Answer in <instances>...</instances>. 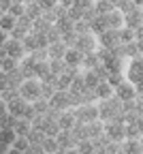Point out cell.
Returning a JSON list of instances; mask_svg holds the SVG:
<instances>
[{
    "label": "cell",
    "mask_w": 143,
    "mask_h": 154,
    "mask_svg": "<svg viewBox=\"0 0 143 154\" xmlns=\"http://www.w3.org/2000/svg\"><path fill=\"white\" fill-rule=\"evenodd\" d=\"M19 92H22L28 101L38 99V96H43V79H38V77H30V79H26L22 86H19Z\"/></svg>",
    "instance_id": "cell-1"
},
{
    "label": "cell",
    "mask_w": 143,
    "mask_h": 154,
    "mask_svg": "<svg viewBox=\"0 0 143 154\" xmlns=\"http://www.w3.org/2000/svg\"><path fill=\"white\" fill-rule=\"evenodd\" d=\"M77 113V120L79 122H92L96 118H100V111H98V103H84V105H77L75 107Z\"/></svg>",
    "instance_id": "cell-2"
},
{
    "label": "cell",
    "mask_w": 143,
    "mask_h": 154,
    "mask_svg": "<svg viewBox=\"0 0 143 154\" xmlns=\"http://www.w3.org/2000/svg\"><path fill=\"white\" fill-rule=\"evenodd\" d=\"M0 47L2 49H7V54L9 56H13V58H17V60H22V58L28 54L26 51V45H24V41H19V38H7V41H2L0 43Z\"/></svg>",
    "instance_id": "cell-3"
},
{
    "label": "cell",
    "mask_w": 143,
    "mask_h": 154,
    "mask_svg": "<svg viewBox=\"0 0 143 154\" xmlns=\"http://www.w3.org/2000/svg\"><path fill=\"white\" fill-rule=\"evenodd\" d=\"M126 77L130 82H141L143 79V54L137 58H130L128 60V69H126Z\"/></svg>",
    "instance_id": "cell-4"
},
{
    "label": "cell",
    "mask_w": 143,
    "mask_h": 154,
    "mask_svg": "<svg viewBox=\"0 0 143 154\" xmlns=\"http://www.w3.org/2000/svg\"><path fill=\"white\" fill-rule=\"evenodd\" d=\"M115 94L120 96L122 101H128V99H137L139 92H137V84L130 82V79H124L117 88H115Z\"/></svg>",
    "instance_id": "cell-5"
},
{
    "label": "cell",
    "mask_w": 143,
    "mask_h": 154,
    "mask_svg": "<svg viewBox=\"0 0 143 154\" xmlns=\"http://www.w3.org/2000/svg\"><path fill=\"white\" fill-rule=\"evenodd\" d=\"M28 105H30V101L26 99V96H24V94H17V96H13V99L9 101V111L19 118V116H24V113H26Z\"/></svg>",
    "instance_id": "cell-6"
},
{
    "label": "cell",
    "mask_w": 143,
    "mask_h": 154,
    "mask_svg": "<svg viewBox=\"0 0 143 154\" xmlns=\"http://www.w3.org/2000/svg\"><path fill=\"white\" fill-rule=\"evenodd\" d=\"M105 133L109 135V137H111L113 141H124V139H126V124L109 120V122H107V128H105Z\"/></svg>",
    "instance_id": "cell-7"
},
{
    "label": "cell",
    "mask_w": 143,
    "mask_h": 154,
    "mask_svg": "<svg viewBox=\"0 0 143 154\" xmlns=\"http://www.w3.org/2000/svg\"><path fill=\"white\" fill-rule=\"evenodd\" d=\"M58 122H60V126L62 128H66V131H71L79 120H77V113H75V107H68V109H64L62 111V116L58 118Z\"/></svg>",
    "instance_id": "cell-8"
},
{
    "label": "cell",
    "mask_w": 143,
    "mask_h": 154,
    "mask_svg": "<svg viewBox=\"0 0 143 154\" xmlns=\"http://www.w3.org/2000/svg\"><path fill=\"white\" fill-rule=\"evenodd\" d=\"M107 19H109V28H122V26H126V15L122 13L120 9H113L111 13H107Z\"/></svg>",
    "instance_id": "cell-9"
},
{
    "label": "cell",
    "mask_w": 143,
    "mask_h": 154,
    "mask_svg": "<svg viewBox=\"0 0 143 154\" xmlns=\"http://www.w3.org/2000/svg\"><path fill=\"white\" fill-rule=\"evenodd\" d=\"M47 51H49V60H53V58H64L66 51H68V45L64 41H58V43H51L47 47Z\"/></svg>",
    "instance_id": "cell-10"
},
{
    "label": "cell",
    "mask_w": 143,
    "mask_h": 154,
    "mask_svg": "<svg viewBox=\"0 0 143 154\" xmlns=\"http://www.w3.org/2000/svg\"><path fill=\"white\" fill-rule=\"evenodd\" d=\"M84 58H86V54L81 51L79 47H68L64 60H66L68 64H81V66H84Z\"/></svg>",
    "instance_id": "cell-11"
},
{
    "label": "cell",
    "mask_w": 143,
    "mask_h": 154,
    "mask_svg": "<svg viewBox=\"0 0 143 154\" xmlns=\"http://www.w3.org/2000/svg\"><path fill=\"white\" fill-rule=\"evenodd\" d=\"M94 90H96V94H98V101H100V99H111V96L115 94V88H113L107 79H103Z\"/></svg>",
    "instance_id": "cell-12"
},
{
    "label": "cell",
    "mask_w": 143,
    "mask_h": 154,
    "mask_svg": "<svg viewBox=\"0 0 143 154\" xmlns=\"http://www.w3.org/2000/svg\"><path fill=\"white\" fill-rule=\"evenodd\" d=\"M141 24H143V9H141V7H137L135 11L126 13V26L137 28V26H141Z\"/></svg>",
    "instance_id": "cell-13"
},
{
    "label": "cell",
    "mask_w": 143,
    "mask_h": 154,
    "mask_svg": "<svg viewBox=\"0 0 143 154\" xmlns=\"http://www.w3.org/2000/svg\"><path fill=\"white\" fill-rule=\"evenodd\" d=\"M43 131L49 135V137H58V135H60V131H62V126H60V122H58V120H53V118H47V116H45V124H43Z\"/></svg>",
    "instance_id": "cell-14"
},
{
    "label": "cell",
    "mask_w": 143,
    "mask_h": 154,
    "mask_svg": "<svg viewBox=\"0 0 143 154\" xmlns=\"http://www.w3.org/2000/svg\"><path fill=\"white\" fill-rule=\"evenodd\" d=\"M84 75H86V86L88 88H96L100 82H103V77L96 73V69H84Z\"/></svg>",
    "instance_id": "cell-15"
},
{
    "label": "cell",
    "mask_w": 143,
    "mask_h": 154,
    "mask_svg": "<svg viewBox=\"0 0 143 154\" xmlns=\"http://www.w3.org/2000/svg\"><path fill=\"white\" fill-rule=\"evenodd\" d=\"M15 26H17V17L15 15H11V13H2V15H0V30L11 32Z\"/></svg>",
    "instance_id": "cell-16"
},
{
    "label": "cell",
    "mask_w": 143,
    "mask_h": 154,
    "mask_svg": "<svg viewBox=\"0 0 143 154\" xmlns=\"http://www.w3.org/2000/svg\"><path fill=\"white\" fill-rule=\"evenodd\" d=\"M120 41L122 43H132L137 41V30L132 26H122L120 28Z\"/></svg>",
    "instance_id": "cell-17"
},
{
    "label": "cell",
    "mask_w": 143,
    "mask_h": 154,
    "mask_svg": "<svg viewBox=\"0 0 143 154\" xmlns=\"http://www.w3.org/2000/svg\"><path fill=\"white\" fill-rule=\"evenodd\" d=\"M17 66H19V60H17V58H13V56L0 58V71H2V73H11V71H15Z\"/></svg>",
    "instance_id": "cell-18"
},
{
    "label": "cell",
    "mask_w": 143,
    "mask_h": 154,
    "mask_svg": "<svg viewBox=\"0 0 143 154\" xmlns=\"http://www.w3.org/2000/svg\"><path fill=\"white\" fill-rule=\"evenodd\" d=\"M30 148H32V143L28 139V135H19L13 143V152H30Z\"/></svg>",
    "instance_id": "cell-19"
},
{
    "label": "cell",
    "mask_w": 143,
    "mask_h": 154,
    "mask_svg": "<svg viewBox=\"0 0 143 154\" xmlns=\"http://www.w3.org/2000/svg\"><path fill=\"white\" fill-rule=\"evenodd\" d=\"M56 24H58V28L62 30V32H66V30H73V28H75V19H73V17L68 15V11H66L62 17H58Z\"/></svg>",
    "instance_id": "cell-20"
},
{
    "label": "cell",
    "mask_w": 143,
    "mask_h": 154,
    "mask_svg": "<svg viewBox=\"0 0 143 154\" xmlns=\"http://www.w3.org/2000/svg\"><path fill=\"white\" fill-rule=\"evenodd\" d=\"M32 105H34L36 113H47V111H49V107H51V101H49V99H45V96H38V99H34V101H32Z\"/></svg>",
    "instance_id": "cell-21"
},
{
    "label": "cell",
    "mask_w": 143,
    "mask_h": 154,
    "mask_svg": "<svg viewBox=\"0 0 143 154\" xmlns=\"http://www.w3.org/2000/svg\"><path fill=\"white\" fill-rule=\"evenodd\" d=\"M100 62V56L96 54V51H90V54H86V58H84V69H96Z\"/></svg>",
    "instance_id": "cell-22"
},
{
    "label": "cell",
    "mask_w": 143,
    "mask_h": 154,
    "mask_svg": "<svg viewBox=\"0 0 143 154\" xmlns=\"http://www.w3.org/2000/svg\"><path fill=\"white\" fill-rule=\"evenodd\" d=\"M36 77L38 79H45V77L51 73V64H49V60H41V62H36Z\"/></svg>",
    "instance_id": "cell-23"
},
{
    "label": "cell",
    "mask_w": 143,
    "mask_h": 154,
    "mask_svg": "<svg viewBox=\"0 0 143 154\" xmlns=\"http://www.w3.org/2000/svg\"><path fill=\"white\" fill-rule=\"evenodd\" d=\"M94 7H96V11H98L100 15H105V13H111L113 9H117V7L111 2V0H96V2H94Z\"/></svg>",
    "instance_id": "cell-24"
},
{
    "label": "cell",
    "mask_w": 143,
    "mask_h": 154,
    "mask_svg": "<svg viewBox=\"0 0 143 154\" xmlns=\"http://www.w3.org/2000/svg\"><path fill=\"white\" fill-rule=\"evenodd\" d=\"M24 45H26V51L28 54H32L34 49H38V38H36V32H28V36L24 38Z\"/></svg>",
    "instance_id": "cell-25"
},
{
    "label": "cell",
    "mask_w": 143,
    "mask_h": 154,
    "mask_svg": "<svg viewBox=\"0 0 143 154\" xmlns=\"http://www.w3.org/2000/svg\"><path fill=\"white\" fill-rule=\"evenodd\" d=\"M62 41L68 45V47H75L77 45V41H79V32L73 28V30H66V32H62Z\"/></svg>",
    "instance_id": "cell-26"
},
{
    "label": "cell",
    "mask_w": 143,
    "mask_h": 154,
    "mask_svg": "<svg viewBox=\"0 0 143 154\" xmlns=\"http://www.w3.org/2000/svg\"><path fill=\"white\" fill-rule=\"evenodd\" d=\"M126 79V75H124V71H111L109 73V77H107V82L113 86V88H117L122 82H124Z\"/></svg>",
    "instance_id": "cell-27"
},
{
    "label": "cell",
    "mask_w": 143,
    "mask_h": 154,
    "mask_svg": "<svg viewBox=\"0 0 143 154\" xmlns=\"http://www.w3.org/2000/svg\"><path fill=\"white\" fill-rule=\"evenodd\" d=\"M124 152H143L141 139H124Z\"/></svg>",
    "instance_id": "cell-28"
},
{
    "label": "cell",
    "mask_w": 143,
    "mask_h": 154,
    "mask_svg": "<svg viewBox=\"0 0 143 154\" xmlns=\"http://www.w3.org/2000/svg\"><path fill=\"white\" fill-rule=\"evenodd\" d=\"M43 148H45V152H60V143H58V137H45V141H43Z\"/></svg>",
    "instance_id": "cell-29"
},
{
    "label": "cell",
    "mask_w": 143,
    "mask_h": 154,
    "mask_svg": "<svg viewBox=\"0 0 143 154\" xmlns=\"http://www.w3.org/2000/svg\"><path fill=\"white\" fill-rule=\"evenodd\" d=\"M28 32H30L28 28H24V26H19V24H17V26L11 30V36H13V38H19V41H24V38L28 36Z\"/></svg>",
    "instance_id": "cell-30"
},
{
    "label": "cell",
    "mask_w": 143,
    "mask_h": 154,
    "mask_svg": "<svg viewBox=\"0 0 143 154\" xmlns=\"http://www.w3.org/2000/svg\"><path fill=\"white\" fill-rule=\"evenodd\" d=\"M9 13L15 15V17H22V15L26 13V2H13V7H11Z\"/></svg>",
    "instance_id": "cell-31"
},
{
    "label": "cell",
    "mask_w": 143,
    "mask_h": 154,
    "mask_svg": "<svg viewBox=\"0 0 143 154\" xmlns=\"http://www.w3.org/2000/svg\"><path fill=\"white\" fill-rule=\"evenodd\" d=\"M94 2H96V0H75V7H79L81 11H88L90 7H94Z\"/></svg>",
    "instance_id": "cell-32"
},
{
    "label": "cell",
    "mask_w": 143,
    "mask_h": 154,
    "mask_svg": "<svg viewBox=\"0 0 143 154\" xmlns=\"http://www.w3.org/2000/svg\"><path fill=\"white\" fill-rule=\"evenodd\" d=\"M15 0H0V13H9Z\"/></svg>",
    "instance_id": "cell-33"
},
{
    "label": "cell",
    "mask_w": 143,
    "mask_h": 154,
    "mask_svg": "<svg viewBox=\"0 0 143 154\" xmlns=\"http://www.w3.org/2000/svg\"><path fill=\"white\" fill-rule=\"evenodd\" d=\"M38 2H41V7H43L45 11H49V9H53V7L60 2V0H38Z\"/></svg>",
    "instance_id": "cell-34"
},
{
    "label": "cell",
    "mask_w": 143,
    "mask_h": 154,
    "mask_svg": "<svg viewBox=\"0 0 143 154\" xmlns=\"http://www.w3.org/2000/svg\"><path fill=\"white\" fill-rule=\"evenodd\" d=\"M60 5H62V7H66V9H71V7L75 5V0H60Z\"/></svg>",
    "instance_id": "cell-35"
},
{
    "label": "cell",
    "mask_w": 143,
    "mask_h": 154,
    "mask_svg": "<svg viewBox=\"0 0 143 154\" xmlns=\"http://www.w3.org/2000/svg\"><path fill=\"white\" fill-rule=\"evenodd\" d=\"M137 124H139V128H141V133H143V113L139 116V120H137Z\"/></svg>",
    "instance_id": "cell-36"
},
{
    "label": "cell",
    "mask_w": 143,
    "mask_h": 154,
    "mask_svg": "<svg viewBox=\"0 0 143 154\" xmlns=\"http://www.w3.org/2000/svg\"><path fill=\"white\" fill-rule=\"evenodd\" d=\"M111 2H113V5H115V7L120 9V7H122V2H124V0H111Z\"/></svg>",
    "instance_id": "cell-37"
},
{
    "label": "cell",
    "mask_w": 143,
    "mask_h": 154,
    "mask_svg": "<svg viewBox=\"0 0 143 154\" xmlns=\"http://www.w3.org/2000/svg\"><path fill=\"white\" fill-rule=\"evenodd\" d=\"M135 5H137V7H141V9H143V0H135Z\"/></svg>",
    "instance_id": "cell-38"
}]
</instances>
